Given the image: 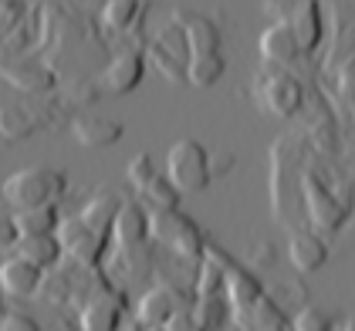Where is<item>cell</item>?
Masks as SVG:
<instances>
[{
  "label": "cell",
  "mask_w": 355,
  "mask_h": 331,
  "mask_svg": "<svg viewBox=\"0 0 355 331\" xmlns=\"http://www.w3.org/2000/svg\"><path fill=\"white\" fill-rule=\"evenodd\" d=\"M68 190V176L55 166H28L17 169L3 179L0 193L14 206V213L21 210H37V206H58V199Z\"/></svg>",
  "instance_id": "6da1fadb"
},
{
  "label": "cell",
  "mask_w": 355,
  "mask_h": 331,
  "mask_svg": "<svg viewBox=\"0 0 355 331\" xmlns=\"http://www.w3.org/2000/svg\"><path fill=\"white\" fill-rule=\"evenodd\" d=\"M166 176L180 193H203L214 183L210 149L200 138H176L166 152Z\"/></svg>",
  "instance_id": "7a4b0ae2"
},
{
  "label": "cell",
  "mask_w": 355,
  "mask_h": 331,
  "mask_svg": "<svg viewBox=\"0 0 355 331\" xmlns=\"http://www.w3.org/2000/svg\"><path fill=\"white\" fill-rule=\"evenodd\" d=\"M149 240L163 244L176 257H187V260H203L207 253L203 230L180 210H149Z\"/></svg>",
  "instance_id": "3957f363"
},
{
  "label": "cell",
  "mask_w": 355,
  "mask_h": 331,
  "mask_svg": "<svg viewBox=\"0 0 355 331\" xmlns=\"http://www.w3.org/2000/svg\"><path fill=\"white\" fill-rule=\"evenodd\" d=\"M58 240H61V247H64V257L75 260V264L85 267V271L98 267V264L105 260L109 244H112V237L92 230L82 217H64L61 226H58Z\"/></svg>",
  "instance_id": "277c9868"
},
{
  "label": "cell",
  "mask_w": 355,
  "mask_h": 331,
  "mask_svg": "<svg viewBox=\"0 0 355 331\" xmlns=\"http://www.w3.org/2000/svg\"><path fill=\"white\" fill-rule=\"evenodd\" d=\"M301 193H304V213H308V220H311V226H315L318 233H338V230L345 226L349 206L328 190V183L322 176L308 172V176L301 179Z\"/></svg>",
  "instance_id": "5b68a950"
},
{
  "label": "cell",
  "mask_w": 355,
  "mask_h": 331,
  "mask_svg": "<svg viewBox=\"0 0 355 331\" xmlns=\"http://www.w3.org/2000/svg\"><path fill=\"white\" fill-rule=\"evenodd\" d=\"M257 95H261V105L271 111L274 118H295L304 105V84L288 71L264 75L257 82Z\"/></svg>",
  "instance_id": "8992f818"
},
{
  "label": "cell",
  "mask_w": 355,
  "mask_h": 331,
  "mask_svg": "<svg viewBox=\"0 0 355 331\" xmlns=\"http://www.w3.org/2000/svg\"><path fill=\"white\" fill-rule=\"evenodd\" d=\"M274 14H281L277 21L288 24L291 34L298 37L301 51L311 55L322 41V7L315 0H291V3H271Z\"/></svg>",
  "instance_id": "52a82bcc"
},
{
  "label": "cell",
  "mask_w": 355,
  "mask_h": 331,
  "mask_svg": "<svg viewBox=\"0 0 355 331\" xmlns=\"http://www.w3.org/2000/svg\"><path fill=\"white\" fill-rule=\"evenodd\" d=\"M78 325L82 331H119L125 325V301L115 287L92 291V298L78 311Z\"/></svg>",
  "instance_id": "ba28073f"
},
{
  "label": "cell",
  "mask_w": 355,
  "mask_h": 331,
  "mask_svg": "<svg viewBox=\"0 0 355 331\" xmlns=\"http://www.w3.org/2000/svg\"><path fill=\"white\" fill-rule=\"evenodd\" d=\"M223 298H227V307H230L234 321H241V331H244L250 311L264 301V287H261V280L250 274L247 267L230 264L227 267V284H223Z\"/></svg>",
  "instance_id": "9c48e42d"
},
{
  "label": "cell",
  "mask_w": 355,
  "mask_h": 331,
  "mask_svg": "<svg viewBox=\"0 0 355 331\" xmlns=\"http://www.w3.org/2000/svg\"><path fill=\"white\" fill-rule=\"evenodd\" d=\"M183 311H193V304L183 301V294L173 287V284H156V287H149L136 304V318L146 325V328H156V325H169L176 314H183Z\"/></svg>",
  "instance_id": "30bf717a"
},
{
  "label": "cell",
  "mask_w": 355,
  "mask_h": 331,
  "mask_svg": "<svg viewBox=\"0 0 355 331\" xmlns=\"http://www.w3.org/2000/svg\"><path fill=\"white\" fill-rule=\"evenodd\" d=\"M142 75H146V55L142 51H119V55L112 57L109 64H105V71H102V91L105 95H129V91H136L139 84H142Z\"/></svg>",
  "instance_id": "8fae6325"
},
{
  "label": "cell",
  "mask_w": 355,
  "mask_h": 331,
  "mask_svg": "<svg viewBox=\"0 0 355 331\" xmlns=\"http://www.w3.org/2000/svg\"><path fill=\"white\" fill-rule=\"evenodd\" d=\"M284 253H288V264L298 274H315V271H322L328 264V244L322 240V233H315V230H295L288 237Z\"/></svg>",
  "instance_id": "7c38bea8"
},
{
  "label": "cell",
  "mask_w": 355,
  "mask_h": 331,
  "mask_svg": "<svg viewBox=\"0 0 355 331\" xmlns=\"http://www.w3.org/2000/svg\"><path fill=\"white\" fill-rule=\"evenodd\" d=\"M44 277L48 274H44L41 267H34V264L21 260V257L14 253L10 260L0 264V291L10 294V298H34V294H41Z\"/></svg>",
  "instance_id": "4fadbf2b"
},
{
  "label": "cell",
  "mask_w": 355,
  "mask_h": 331,
  "mask_svg": "<svg viewBox=\"0 0 355 331\" xmlns=\"http://www.w3.org/2000/svg\"><path fill=\"white\" fill-rule=\"evenodd\" d=\"M257 51L264 61H271L277 68H284V64H295L304 51H301L298 37L291 34L288 24H281V21H274L268 28L261 30V37H257Z\"/></svg>",
  "instance_id": "5bb4252c"
},
{
  "label": "cell",
  "mask_w": 355,
  "mask_h": 331,
  "mask_svg": "<svg viewBox=\"0 0 355 331\" xmlns=\"http://www.w3.org/2000/svg\"><path fill=\"white\" fill-rule=\"evenodd\" d=\"M149 240V210L139 203H122L119 220L112 230V244L119 250H139Z\"/></svg>",
  "instance_id": "9a60e30c"
},
{
  "label": "cell",
  "mask_w": 355,
  "mask_h": 331,
  "mask_svg": "<svg viewBox=\"0 0 355 331\" xmlns=\"http://www.w3.org/2000/svg\"><path fill=\"white\" fill-rule=\"evenodd\" d=\"M71 136L82 142L85 149H109L125 136L119 118H102V115H82L71 122Z\"/></svg>",
  "instance_id": "2e32d148"
},
{
  "label": "cell",
  "mask_w": 355,
  "mask_h": 331,
  "mask_svg": "<svg viewBox=\"0 0 355 331\" xmlns=\"http://www.w3.org/2000/svg\"><path fill=\"white\" fill-rule=\"evenodd\" d=\"M14 250H17V257H21V260H28V264H34V267H41L44 274H48V271H55V267H61V260H64V247H61L58 233L21 237Z\"/></svg>",
  "instance_id": "e0dca14e"
},
{
  "label": "cell",
  "mask_w": 355,
  "mask_h": 331,
  "mask_svg": "<svg viewBox=\"0 0 355 331\" xmlns=\"http://www.w3.org/2000/svg\"><path fill=\"white\" fill-rule=\"evenodd\" d=\"M183 21V34H187V48L190 57L200 55H220V44H223V34L210 17H200V14H187L180 17Z\"/></svg>",
  "instance_id": "ac0fdd59"
},
{
  "label": "cell",
  "mask_w": 355,
  "mask_h": 331,
  "mask_svg": "<svg viewBox=\"0 0 355 331\" xmlns=\"http://www.w3.org/2000/svg\"><path fill=\"white\" fill-rule=\"evenodd\" d=\"M119 210H122V199H119L115 193H95L82 206V213H78V217H82L92 230H98V233L112 237L115 220H119Z\"/></svg>",
  "instance_id": "d6986e66"
},
{
  "label": "cell",
  "mask_w": 355,
  "mask_h": 331,
  "mask_svg": "<svg viewBox=\"0 0 355 331\" xmlns=\"http://www.w3.org/2000/svg\"><path fill=\"white\" fill-rule=\"evenodd\" d=\"M61 220H64V217L58 213V206H37V210H21V213H14V223H17V233H21V237L58 233Z\"/></svg>",
  "instance_id": "ffe728a7"
},
{
  "label": "cell",
  "mask_w": 355,
  "mask_h": 331,
  "mask_svg": "<svg viewBox=\"0 0 355 331\" xmlns=\"http://www.w3.org/2000/svg\"><path fill=\"white\" fill-rule=\"evenodd\" d=\"M146 57L156 64V71H163L169 82H187V64H190V57L180 55V51H173L169 44H163V41L153 37V44L146 48Z\"/></svg>",
  "instance_id": "44dd1931"
},
{
  "label": "cell",
  "mask_w": 355,
  "mask_h": 331,
  "mask_svg": "<svg viewBox=\"0 0 355 331\" xmlns=\"http://www.w3.org/2000/svg\"><path fill=\"white\" fill-rule=\"evenodd\" d=\"M223 71H227L223 51L220 55H200V57H190V64H187V82L193 88H214L223 78Z\"/></svg>",
  "instance_id": "7402d4cb"
},
{
  "label": "cell",
  "mask_w": 355,
  "mask_h": 331,
  "mask_svg": "<svg viewBox=\"0 0 355 331\" xmlns=\"http://www.w3.org/2000/svg\"><path fill=\"white\" fill-rule=\"evenodd\" d=\"M139 14H142V3L139 0H109L102 7V24L109 30L125 34V30H132L139 24Z\"/></svg>",
  "instance_id": "603a6c76"
},
{
  "label": "cell",
  "mask_w": 355,
  "mask_h": 331,
  "mask_svg": "<svg viewBox=\"0 0 355 331\" xmlns=\"http://www.w3.org/2000/svg\"><path fill=\"white\" fill-rule=\"evenodd\" d=\"M139 196H142L146 210H180V199H183V193L173 186V179L166 172H159Z\"/></svg>",
  "instance_id": "cb8c5ba5"
},
{
  "label": "cell",
  "mask_w": 355,
  "mask_h": 331,
  "mask_svg": "<svg viewBox=\"0 0 355 331\" xmlns=\"http://www.w3.org/2000/svg\"><path fill=\"white\" fill-rule=\"evenodd\" d=\"M34 132V118L21 105H3L0 109V136L3 138H28Z\"/></svg>",
  "instance_id": "d4e9b609"
},
{
  "label": "cell",
  "mask_w": 355,
  "mask_h": 331,
  "mask_svg": "<svg viewBox=\"0 0 355 331\" xmlns=\"http://www.w3.org/2000/svg\"><path fill=\"white\" fill-rule=\"evenodd\" d=\"M291 331H338V328H335V321H331L328 311L315 307V304H308V307H301L298 314H295Z\"/></svg>",
  "instance_id": "484cf974"
},
{
  "label": "cell",
  "mask_w": 355,
  "mask_h": 331,
  "mask_svg": "<svg viewBox=\"0 0 355 331\" xmlns=\"http://www.w3.org/2000/svg\"><path fill=\"white\" fill-rule=\"evenodd\" d=\"M3 75H7V82H14L17 88H24V91H44V88H51V75L41 71V68H3Z\"/></svg>",
  "instance_id": "4316f807"
},
{
  "label": "cell",
  "mask_w": 355,
  "mask_h": 331,
  "mask_svg": "<svg viewBox=\"0 0 355 331\" xmlns=\"http://www.w3.org/2000/svg\"><path fill=\"white\" fill-rule=\"evenodd\" d=\"M156 176H159V172H156V163H153V156H149V152H139L136 159L125 166V179L136 186L139 193H142V190H146V186H149Z\"/></svg>",
  "instance_id": "83f0119b"
},
{
  "label": "cell",
  "mask_w": 355,
  "mask_h": 331,
  "mask_svg": "<svg viewBox=\"0 0 355 331\" xmlns=\"http://www.w3.org/2000/svg\"><path fill=\"white\" fill-rule=\"evenodd\" d=\"M0 331H41V325L31 318V314H21V311H10L0 318Z\"/></svg>",
  "instance_id": "f1b7e54d"
},
{
  "label": "cell",
  "mask_w": 355,
  "mask_h": 331,
  "mask_svg": "<svg viewBox=\"0 0 355 331\" xmlns=\"http://www.w3.org/2000/svg\"><path fill=\"white\" fill-rule=\"evenodd\" d=\"M166 331H207V325H203L193 311H183V314H176V318L166 325Z\"/></svg>",
  "instance_id": "f546056e"
},
{
  "label": "cell",
  "mask_w": 355,
  "mask_h": 331,
  "mask_svg": "<svg viewBox=\"0 0 355 331\" xmlns=\"http://www.w3.org/2000/svg\"><path fill=\"white\" fill-rule=\"evenodd\" d=\"M17 240H21V233H17V223H14V217H0V250L17 247Z\"/></svg>",
  "instance_id": "4dcf8cb0"
},
{
  "label": "cell",
  "mask_w": 355,
  "mask_h": 331,
  "mask_svg": "<svg viewBox=\"0 0 355 331\" xmlns=\"http://www.w3.org/2000/svg\"><path fill=\"white\" fill-rule=\"evenodd\" d=\"M210 166H214V179H220L223 172L234 169V156H227V152H210Z\"/></svg>",
  "instance_id": "1f68e13d"
},
{
  "label": "cell",
  "mask_w": 355,
  "mask_h": 331,
  "mask_svg": "<svg viewBox=\"0 0 355 331\" xmlns=\"http://www.w3.org/2000/svg\"><path fill=\"white\" fill-rule=\"evenodd\" d=\"M119 331H146V325H142V321H139L136 314H132V318H129V321H125V325H122Z\"/></svg>",
  "instance_id": "d6a6232c"
},
{
  "label": "cell",
  "mask_w": 355,
  "mask_h": 331,
  "mask_svg": "<svg viewBox=\"0 0 355 331\" xmlns=\"http://www.w3.org/2000/svg\"><path fill=\"white\" fill-rule=\"evenodd\" d=\"M338 331H355V318H352V321H345V325H342Z\"/></svg>",
  "instance_id": "836d02e7"
},
{
  "label": "cell",
  "mask_w": 355,
  "mask_h": 331,
  "mask_svg": "<svg viewBox=\"0 0 355 331\" xmlns=\"http://www.w3.org/2000/svg\"><path fill=\"white\" fill-rule=\"evenodd\" d=\"M0 318H3V291H0Z\"/></svg>",
  "instance_id": "e575fe53"
},
{
  "label": "cell",
  "mask_w": 355,
  "mask_h": 331,
  "mask_svg": "<svg viewBox=\"0 0 355 331\" xmlns=\"http://www.w3.org/2000/svg\"><path fill=\"white\" fill-rule=\"evenodd\" d=\"M146 331H166V328H163V325H156V328H146Z\"/></svg>",
  "instance_id": "d590c367"
}]
</instances>
